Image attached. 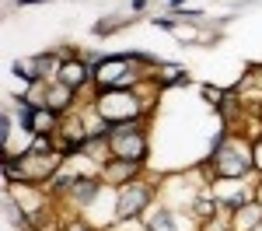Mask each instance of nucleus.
Masks as SVG:
<instances>
[{
    "instance_id": "nucleus-1",
    "label": "nucleus",
    "mask_w": 262,
    "mask_h": 231,
    "mask_svg": "<svg viewBox=\"0 0 262 231\" xmlns=\"http://www.w3.org/2000/svg\"><path fill=\"white\" fill-rule=\"evenodd\" d=\"M213 165H217V172H221L224 179H242L245 172L255 165V158H252V151H248V147H242L238 140H231V144L217 147Z\"/></svg>"
},
{
    "instance_id": "nucleus-2",
    "label": "nucleus",
    "mask_w": 262,
    "mask_h": 231,
    "mask_svg": "<svg viewBox=\"0 0 262 231\" xmlns=\"http://www.w3.org/2000/svg\"><path fill=\"white\" fill-rule=\"evenodd\" d=\"M133 126V123H129ZM129 126H116L112 130V154L116 158H126V161H140L143 158V151H147V144H143V137L140 133H129Z\"/></svg>"
},
{
    "instance_id": "nucleus-3",
    "label": "nucleus",
    "mask_w": 262,
    "mask_h": 231,
    "mask_svg": "<svg viewBox=\"0 0 262 231\" xmlns=\"http://www.w3.org/2000/svg\"><path fill=\"white\" fill-rule=\"evenodd\" d=\"M129 70H133L129 56H108V60L98 67V74H95V77L101 81V88H122L119 77H126Z\"/></svg>"
},
{
    "instance_id": "nucleus-4",
    "label": "nucleus",
    "mask_w": 262,
    "mask_h": 231,
    "mask_svg": "<svg viewBox=\"0 0 262 231\" xmlns=\"http://www.w3.org/2000/svg\"><path fill=\"white\" fill-rule=\"evenodd\" d=\"M147 200H150V189L147 186H126L119 193V217H133V214H140L147 207Z\"/></svg>"
},
{
    "instance_id": "nucleus-5",
    "label": "nucleus",
    "mask_w": 262,
    "mask_h": 231,
    "mask_svg": "<svg viewBox=\"0 0 262 231\" xmlns=\"http://www.w3.org/2000/svg\"><path fill=\"white\" fill-rule=\"evenodd\" d=\"M217 200H221L224 207H234V210H242L252 203V189L245 186V182H238V179H227L221 186V193H217Z\"/></svg>"
},
{
    "instance_id": "nucleus-6",
    "label": "nucleus",
    "mask_w": 262,
    "mask_h": 231,
    "mask_svg": "<svg viewBox=\"0 0 262 231\" xmlns=\"http://www.w3.org/2000/svg\"><path fill=\"white\" fill-rule=\"evenodd\" d=\"M84 81H88V67H84L81 60H67L60 67V84H67V88H74V91H77Z\"/></svg>"
},
{
    "instance_id": "nucleus-7",
    "label": "nucleus",
    "mask_w": 262,
    "mask_h": 231,
    "mask_svg": "<svg viewBox=\"0 0 262 231\" xmlns=\"http://www.w3.org/2000/svg\"><path fill=\"white\" fill-rule=\"evenodd\" d=\"M262 221V203H248V207L238 210V217H234V231H252V224H259Z\"/></svg>"
},
{
    "instance_id": "nucleus-8",
    "label": "nucleus",
    "mask_w": 262,
    "mask_h": 231,
    "mask_svg": "<svg viewBox=\"0 0 262 231\" xmlns=\"http://www.w3.org/2000/svg\"><path fill=\"white\" fill-rule=\"evenodd\" d=\"M70 98H74V88H67V84H60V88H49V95H46V109L60 112V109H67V105H70Z\"/></svg>"
},
{
    "instance_id": "nucleus-9",
    "label": "nucleus",
    "mask_w": 262,
    "mask_h": 231,
    "mask_svg": "<svg viewBox=\"0 0 262 231\" xmlns=\"http://www.w3.org/2000/svg\"><path fill=\"white\" fill-rule=\"evenodd\" d=\"M53 123H56V116H53V109H35L32 112V126L28 130H35V133H46V130H53Z\"/></svg>"
},
{
    "instance_id": "nucleus-10",
    "label": "nucleus",
    "mask_w": 262,
    "mask_h": 231,
    "mask_svg": "<svg viewBox=\"0 0 262 231\" xmlns=\"http://www.w3.org/2000/svg\"><path fill=\"white\" fill-rule=\"evenodd\" d=\"M133 172H137V161H126V158H119L116 165L108 168V175H105V179H108V182H126Z\"/></svg>"
},
{
    "instance_id": "nucleus-11",
    "label": "nucleus",
    "mask_w": 262,
    "mask_h": 231,
    "mask_svg": "<svg viewBox=\"0 0 262 231\" xmlns=\"http://www.w3.org/2000/svg\"><path fill=\"white\" fill-rule=\"evenodd\" d=\"M126 14H116V18H108V21H101L98 25V35H108V32H112V28H119V25H126Z\"/></svg>"
},
{
    "instance_id": "nucleus-12",
    "label": "nucleus",
    "mask_w": 262,
    "mask_h": 231,
    "mask_svg": "<svg viewBox=\"0 0 262 231\" xmlns=\"http://www.w3.org/2000/svg\"><path fill=\"white\" fill-rule=\"evenodd\" d=\"M182 77H185L182 67H164L161 70V84H175V81H182Z\"/></svg>"
},
{
    "instance_id": "nucleus-13",
    "label": "nucleus",
    "mask_w": 262,
    "mask_h": 231,
    "mask_svg": "<svg viewBox=\"0 0 262 231\" xmlns=\"http://www.w3.org/2000/svg\"><path fill=\"white\" fill-rule=\"evenodd\" d=\"M150 231H171V217H168V214H158L154 224H150Z\"/></svg>"
},
{
    "instance_id": "nucleus-14",
    "label": "nucleus",
    "mask_w": 262,
    "mask_h": 231,
    "mask_svg": "<svg viewBox=\"0 0 262 231\" xmlns=\"http://www.w3.org/2000/svg\"><path fill=\"white\" fill-rule=\"evenodd\" d=\"M252 158H255V168L262 172V144H255V154H252Z\"/></svg>"
}]
</instances>
